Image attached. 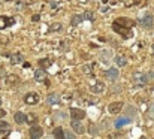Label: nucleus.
<instances>
[{
	"label": "nucleus",
	"instance_id": "nucleus-1",
	"mask_svg": "<svg viewBox=\"0 0 154 139\" xmlns=\"http://www.w3.org/2000/svg\"><path fill=\"white\" fill-rule=\"evenodd\" d=\"M112 29H114V32L120 33L123 38H130V36H132L130 29H127V27H120V24H117V23H114V24H112Z\"/></svg>",
	"mask_w": 154,
	"mask_h": 139
},
{
	"label": "nucleus",
	"instance_id": "nucleus-2",
	"mask_svg": "<svg viewBox=\"0 0 154 139\" xmlns=\"http://www.w3.org/2000/svg\"><path fill=\"white\" fill-rule=\"evenodd\" d=\"M24 102H26L27 105H36V103L39 102V94L35 91L27 93V94L24 96Z\"/></svg>",
	"mask_w": 154,
	"mask_h": 139
},
{
	"label": "nucleus",
	"instance_id": "nucleus-3",
	"mask_svg": "<svg viewBox=\"0 0 154 139\" xmlns=\"http://www.w3.org/2000/svg\"><path fill=\"white\" fill-rule=\"evenodd\" d=\"M44 135V129L39 126H32L30 129V139H41Z\"/></svg>",
	"mask_w": 154,
	"mask_h": 139
},
{
	"label": "nucleus",
	"instance_id": "nucleus-4",
	"mask_svg": "<svg viewBox=\"0 0 154 139\" xmlns=\"http://www.w3.org/2000/svg\"><path fill=\"white\" fill-rule=\"evenodd\" d=\"M105 76L109 79V81H117L118 79V76H120V73H118V70L115 69V67H111V69H108L106 72H105Z\"/></svg>",
	"mask_w": 154,
	"mask_h": 139
},
{
	"label": "nucleus",
	"instance_id": "nucleus-5",
	"mask_svg": "<svg viewBox=\"0 0 154 139\" xmlns=\"http://www.w3.org/2000/svg\"><path fill=\"white\" fill-rule=\"evenodd\" d=\"M70 117H72V120H82L84 117H85V112L82 111V109H78V108H72L70 109Z\"/></svg>",
	"mask_w": 154,
	"mask_h": 139
},
{
	"label": "nucleus",
	"instance_id": "nucleus-6",
	"mask_svg": "<svg viewBox=\"0 0 154 139\" xmlns=\"http://www.w3.org/2000/svg\"><path fill=\"white\" fill-rule=\"evenodd\" d=\"M141 24H142L144 27H147V29H151V27H153V24H154L153 15H150V14L144 15V17H142V20H141Z\"/></svg>",
	"mask_w": 154,
	"mask_h": 139
},
{
	"label": "nucleus",
	"instance_id": "nucleus-7",
	"mask_svg": "<svg viewBox=\"0 0 154 139\" xmlns=\"http://www.w3.org/2000/svg\"><path fill=\"white\" fill-rule=\"evenodd\" d=\"M121 109H123V103H121V102H112V103H109V106H108V111H109L111 114H118Z\"/></svg>",
	"mask_w": 154,
	"mask_h": 139
},
{
	"label": "nucleus",
	"instance_id": "nucleus-8",
	"mask_svg": "<svg viewBox=\"0 0 154 139\" xmlns=\"http://www.w3.org/2000/svg\"><path fill=\"white\" fill-rule=\"evenodd\" d=\"M130 121H132V118H129V117H126V115H123V117H118V118L115 120V127H117V129H121L123 126L129 124Z\"/></svg>",
	"mask_w": 154,
	"mask_h": 139
},
{
	"label": "nucleus",
	"instance_id": "nucleus-9",
	"mask_svg": "<svg viewBox=\"0 0 154 139\" xmlns=\"http://www.w3.org/2000/svg\"><path fill=\"white\" fill-rule=\"evenodd\" d=\"M14 23H15V20L11 17H0V29H6V27L12 26Z\"/></svg>",
	"mask_w": 154,
	"mask_h": 139
},
{
	"label": "nucleus",
	"instance_id": "nucleus-10",
	"mask_svg": "<svg viewBox=\"0 0 154 139\" xmlns=\"http://www.w3.org/2000/svg\"><path fill=\"white\" fill-rule=\"evenodd\" d=\"M70 126H72V129L76 132V133H79V135H82L84 132H85V129H84V126L78 121V120H73L72 123H70Z\"/></svg>",
	"mask_w": 154,
	"mask_h": 139
},
{
	"label": "nucleus",
	"instance_id": "nucleus-11",
	"mask_svg": "<svg viewBox=\"0 0 154 139\" xmlns=\"http://www.w3.org/2000/svg\"><path fill=\"white\" fill-rule=\"evenodd\" d=\"M133 79H135L136 87H144V84L147 82V81H145V75H142V73H135Z\"/></svg>",
	"mask_w": 154,
	"mask_h": 139
},
{
	"label": "nucleus",
	"instance_id": "nucleus-12",
	"mask_svg": "<svg viewBox=\"0 0 154 139\" xmlns=\"http://www.w3.org/2000/svg\"><path fill=\"white\" fill-rule=\"evenodd\" d=\"M14 118H15V123H18V124H24V123H27V115L24 114V112H15V115H14Z\"/></svg>",
	"mask_w": 154,
	"mask_h": 139
},
{
	"label": "nucleus",
	"instance_id": "nucleus-13",
	"mask_svg": "<svg viewBox=\"0 0 154 139\" xmlns=\"http://www.w3.org/2000/svg\"><path fill=\"white\" fill-rule=\"evenodd\" d=\"M52 135H54V139H67L66 138V132L63 130V127H55Z\"/></svg>",
	"mask_w": 154,
	"mask_h": 139
},
{
	"label": "nucleus",
	"instance_id": "nucleus-14",
	"mask_svg": "<svg viewBox=\"0 0 154 139\" xmlns=\"http://www.w3.org/2000/svg\"><path fill=\"white\" fill-rule=\"evenodd\" d=\"M35 79L36 81H47V72L44 69H38L35 72Z\"/></svg>",
	"mask_w": 154,
	"mask_h": 139
},
{
	"label": "nucleus",
	"instance_id": "nucleus-15",
	"mask_svg": "<svg viewBox=\"0 0 154 139\" xmlns=\"http://www.w3.org/2000/svg\"><path fill=\"white\" fill-rule=\"evenodd\" d=\"M11 61H12V64H20V63H24V57H23V54L17 52L11 57Z\"/></svg>",
	"mask_w": 154,
	"mask_h": 139
},
{
	"label": "nucleus",
	"instance_id": "nucleus-16",
	"mask_svg": "<svg viewBox=\"0 0 154 139\" xmlns=\"http://www.w3.org/2000/svg\"><path fill=\"white\" fill-rule=\"evenodd\" d=\"M115 23L123 24V27H127V29H132V27H133V21H130V20H127V18H120V20H117Z\"/></svg>",
	"mask_w": 154,
	"mask_h": 139
},
{
	"label": "nucleus",
	"instance_id": "nucleus-17",
	"mask_svg": "<svg viewBox=\"0 0 154 139\" xmlns=\"http://www.w3.org/2000/svg\"><path fill=\"white\" fill-rule=\"evenodd\" d=\"M112 57V51H108V49H103L100 51V54H99V58L100 60H109Z\"/></svg>",
	"mask_w": 154,
	"mask_h": 139
},
{
	"label": "nucleus",
	"instance_id": "nucleus-18",
	"mask_svg": "<svg viewBox=\"0 0 154 139\" xmlns=\"http://www.w3.org/2000/svg\"><path fill=\"white\" fill-rule=\"evenodd\" d=\"M82 20H84V17H82V15H75V17L72 18L70 24H72L73 27H76V26H79V24L82 23Z\"/></svg>",
	"mask_w": 154,
	"mask_h": 139
},
{
	"label": "nucleus",
	"instance_id": "nucleus-19",
	"mask_svg": "<svg viewBox=\"0 0 154 139\" xmlns=\"http://www.w3.org/2000/svg\"><path fill=\"white\" fill-rule=\"evenodd\" d=\"M47 102H48L50 105H55V103H58V102H60V99H58V94H55V93H54V94H50Z\"/></svg>",
	"mask_w": 154,
	"mask_h": 139
},
{
	"label": "nucleus",
	"instance_id": "nucleus-20",
	"mask_svg": "<svg viewBox=\"0 0 154 139\" xmlns=\"http://www.w3.org/2000/svg\"><path fill=\"white\" fill-rule=\"evenodd\" d=\"M103 90H105L103 82H97V84H94V85L91 87V91H93V93H102Z\"/></svg>",
	"mask_w": 154,
	"mask_h": 139
},
{
	"label": "nucleus",
	"instance_id": "nucleus-21",
	"mask_svg": "<svg viewBox=\"0 0 154 139\" xmlns=\"http://www.w3.org/2000/svg\"><path fill=\"white\" fill-rule=\"evenodd\" d=\"M50 66H51V61H50L48 58H42V60H39V67H41V69L45 70V69L50 67Z\"/></svg>",
	"mask_w": 154,
	"mask_h": 139
},
{
	"label": "nucleus",
	"instance_id": "nucleus-22",
	"mask_svg": "<svg viewBox=\"0 0 154 139\" xmlns=\"http://www.w3.org/2000/svg\"><path fill=\"white\" fill-rule=\"evenodd\" d=\"M126 61H127V60H126V57H123V55H117V57H115V63H117V66H120V67L124 66Z\"/></svg>",
	"mask_w": 154,
	"mask_h": 139
},
{
	"label": "nucleus",
	"instance_id": "nucleus-23",
	"mask_svg": "<svg viewBox=\"0 0 154 139\" xmlns=\"http://www.w3.org/2000/svg\"><path fill=\"white\" fill-rule=\"evenodd\" d=\"M6 130H9V123L0 120V135H2L3 132H6Z\"/></svg>",
	"mask_w": 154,
	"mask_h": 139
},
{
	"label": "nucleus",
	"instance_id": "nucleus-24",
	"mask_svg": "<svg viewBox=\"0 0 154 139\" xmlns=\"http://www.w3.org/2000/svg\"><path fill=\"white\" fill-rule=\"evenodd\" d=\"M130 117V118H133L135 115H136V111H135V108L133 106H127V111H126V117Z\"/></svg>",
	"mask_w": 154,
	"mask_h": 139
},
{
	"label": "nucleus",
	"instance_id": "nucleus-25",
	"mask_svg": "<svg viewBox=\"0 0 154 139\" xmlns=\"http://www.w3.org/2000/svg\"><path fill=\"white\" fill-rule=\"evenodd\" d=\"M51 32H60L61 30V24L60 23H54V24H51V29H50Z\"/></svg>",
	"mask_w": 154,
	"mask_h": 139
},
{
	"label": "nucleus",
	"instance_id": "nucleus-26",
	"mask_svg": "<svg viewBox=\"0 0 154 139\" xmlns=\"http://www.w3.org/2000/svg\"><path fill=\"white\" fill-rule=\"evenodd\" d=\"M27 123H29V124H32V126H35V123H36V117H35L33 114L27 115Z\"/></svg>",
	"mask_w": 154,
	"mask_h": 139
},
{
	"label": "nucleus",
	"instance_id": "nucleus-27",
	"mask_svg": "<svg viewBox=\"0 0 154 139\" xmlns=\"http://www.w3.org/2000/svg\"><path fill=\"white\" fill-rule=\"evenodd\" d=\"M8 82H9V84H14V82L17 84V82H18V78H17L15 75H11V76H8Z\"/></svg>",
	"mask_w": 154,
	"mask_h": 139
},
{
	"label": "nucleus",
	"instance_id": "nucleus-28",
	"mask_svg": "<svg viewBox=\"0 0 154 139\" xmlns=\"http://www.w3.org/2000/svg\"><path fill=\"white\" fill-rule=\"evenodd\" d=\"M145 81H147V82H148V81H154V72H150V73L145 75Z\"/></svg>",
	"mask_w": 154,
	"mask_h": 139
},
{
	"label": "nucleus",
	"instance_id": "nucleus-29",
	"mask_svg": "<svg viewBox=\"0 0 154 139\" xmlns=\"http://www.w3.org/2000/svg\"><path fill=\"white\" fill-rule=\"evenodd\" d=\"M84 18H85V20H90V21H93V20H94V17H93V14H91V12H85V14H84Z\"/></svg>",
	"mask_w": 154,
	"mask_h": 139
},
{
	"label": "nucleus",
	"instance_id": "nucleus-30",
	"mask_svg": "<svg viewBox=\"0 0 154 139\" xmlns=\"http://www.w3.org/2000/svg\"><path fill=\"white\" fill-rule=\"evenodd\" d=\"M148 115L154 118V103H151V105H150V109H148Z\"/></svg>",
	"mask_w": 154,
	"mask_h": 139
},
{
	"label": "nucleus",
	"instance_id": "nucleus-31",
	"mask_svg": "<svg viewBox=\"0 0 154 139\" xmlns=\"http://www.w3.org/2000/svg\"><path fill=\"white\" fill-rule=\"evenodd\" d=\"M66 138L67 139H75V135L72 132H66Z\"/></svg>",
	"mask_w": 154,
	"mask_h": 139
},
{
	"label": "nucleus",
	"instance_id": "nucleus-32",
	"mask_svg": "<svg viewBox=\"0 0 154 139\" xmlns=\"http://www.w3.org/2000/svg\"><path fill=\"white\" fill-rule=\"evenodd\" d=\"M32 20H33V21H39V20H41V15H33Z\"/></svg>",
	"mask_w": 154,
	"mask_h": 139
},
{
	"label": "nucleus",
	"instance_id": "nucleus-33",
	"mask_svg": "<svg viewBox=\"0 0 154 139\" xmlns=\"http://www.w3.org/2000/svg\"><path fill=\"white\" fill-rule=\"evenodd\" d=\"M5 115H6V111H3V109L0 108V118H3Z\"/></svg>",
	"mask_w": 154,
	"mask_h": 139
},
{
	"label": "nucleus",
	"instance_id": "nucleus-34",
	"mask_svg": "<svg viewBox=\"0 0 154 139\" xmlns=\"http://www.w3.org/2000/svg\"><path fill=\"white\" fill-rule=\"evenodd\" d=\"M90 130H91L93 133H96V127H94V124H91V126H90Z\"/></svg>",
	"mask_w": 154,
	"mask_h": 139
},
{
	"label": "nucleus",
	"instance_id": "nucleus-35",
	"mask_svg": "<svg viewBox=\"0 0 154 139\" xmlns=\"http://www.w3.org/2000/svg\"><path fill=\"white\" fill-rule=\"evenodd\" d=\"M151 49H153V54H154V44H153V46H151Z\"/></svg>",
	"mask_w": 154,
	"mask_h": 139
},
{
	"label": "nucleus",
	"instance_id": "nucleus-36",
	"mask_svg": "<svg viewBox=\"0 0 154 139\" xmlns=\"http://www.w3.org/2000/svg\"><path fill=\"white\" fill-rule=\"evenodd\" d=\"M139 139H147V138H139Z\"/></svg>",
	"mask_w": 154,
	"mask_h": 139
}]
</instances>
